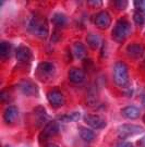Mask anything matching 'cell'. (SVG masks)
Returning a JSON list of instances; mask_svg holds the SVG:
<instances>
[{"mask_svg": "<svg viewBox=\"0 0 145 147\" xmlns=\"http://www.w3.org/2000/svg\"><path fill=\"white\" fill-rule=\"evenodd\" d=\"M27 28L32 34L39 38H46L49 34V26L47 20L39 14H34L27 22Z\"/></svg>", "mask_w": 145, "mask_h": 147, "instance_id": "1", "label": "cell"}, {"mask_svg": "<svg viewBox=\"0 0 145 147\" xmlns=\"http://www.w3.org/2000/svg\"><path fill=\"white\" fill-rule=\"evenodd\" d=\"M112 76H114L115 83L121 88L125 89L130 86L129 68L127 63H124L123 61H118L114 64Z\"/></svg>", "mask_w": 145, "mask_h": 147, "instance_id": "2", "label": "cell"}, {"mask_svg": "<svg viewBox=\"0 0 145 147\" xmlns=\"http://www.w3.org/2000/svg\"><path fill=\"white\" fill-rule=\"evenodd\" d=\"M131 34V24L125 19H120L116 22L114 28L111 31L112 39L117 42H124Z\"/></svg>", "mask_w": 145, "mask_h": 147, "instance_id": "3", "label": "cell"}, {"mask_svg": "<svg viewBox=\"0 0 145 147\" xmlns=\"http://www.w3.org/2000/svg\"><path fill=\"white\" fill-rule=\"evenodd\" d=\"M144 131V129L138 124H132V123H125L118 127V135L120 138H127L130 136H134L138 134H141Z\"/></svg>", "mask_w": 145, "mask_h": 147, "instance_id": "4", "label": "cell"}, {"mask_svg": "<svg viewBox=\"0 0 145 147\" xmlns=\"http://www.w3.org/2000/svg\"><path fill=\"white\" fill-rule=\"evenodd\" d=\"M59 130H60V126H59V123L57 121H49L48 123H46V125L44 126L41 135H39L41 141H43V140L46 141L49 137L57 135L59 133Z\"/></svg>", "mask_w": 145, "mask_h": 147, "instance_id": "5", "label": "cell"}, {"mask_svg": "<svg viewBox=\"0 0 145 147\" xmlns=\"http://www.w3.org/2000/svg\"><path fill=\"white\" fill-rule=\"evenodd\" d=\"M84 122L87 124L88 126L96 129V130H100L104 129L105 126L107 125V122L105 120V118L98 115H85L84 116Z\"/></svg>", "mask_w": 145, "mask_h": 147, "instance_id": "6", "label": "cell"}, {"mask_svg": "<svg viewBox=\"0 0 145 147\" xmlns=\"http://www.w3.org/2000/svg\"><path fill=\"white\" fill-rule=\"evenodd\" d=\"M47 99L49 101V104L55 108H59L66 104V97L59 89L49 90L47 94Z\"/></svg>", "mask_w": 145, "mask_h": 147, "instance_id": "7", "label": "cell"}, {"mask_svg": "<svg viewBox=\"0 0 145 147\" xmlns=\"http://www.w3.org/2000/svg\"><path fill=\"white\" fill-rule=\"evenodd\" d=\"M145 53V47L140 42H133L127 46V55L128 57L134 60L141 59Z\"/></svg>", "mask_w": 145, "mask_h": 147, "instance_id": "8", "label": "cell"}, {"mask_svg": "<svg viewBox=\"0 0 145 147\" xmlns=\"http://www.w3.org/2000/svg\"><path fill=\"white\" fill-rule=\"evenodd\" d=\"M94 23L100 30H107L111 25V16L107 11H100L95 16Z\"/></svg>", "mask_w": 145, "mask_h": 147, "instance_id": "9", "label": "cell"}, {"mask_svg": "<svg viewBox=\"0 0 145 147\" xmlns=\"http://www.w3.org/2000/svg\"><path fill=\"white\" fill-rule=\"evenodd\" d=\"M19 89L23 95L25 96H35L38 94V87L37 85L30 80H23L19 83Z\"/></svg>", "mask_w": 145, "mask_h": 147, "instance_id": "10", "label": "cell"}, {"mask_svg": "<svg viewBox=\"0 0 145 147\" xmlns=\"http://www.w3.org/2000/svg\"><path fill=\"white\" fill-rule=\"evenodd\" d=\"M56 72V69L55 65L51 62H48V61H44L41 62L37 67V73L39 75L41 79H46V78H51L54 76V74Z\"/></svg>", "mask_w": 145, "mask_h": 147, "instance_id": "11", "label": "cell"}, {"mask_svg": "<svg viewBox=\"0 0 145 147\" xmlns=\"http://www.w3.org/2000/svg\"><path fill=\"white\" fill-rule=\"evenodd\" d=\"M68 78H69V81L73 84H81L86 79V74H85L84 70H82V69L73 67V68L69 70Z\"/></svg>", "mask_w": 145, "mask_h": 147, "instance_id": "12", "label": "cell"}, {"mask_svg": "<svg viewBox=\"0 0 145 147\" xmlns=\"http://www.w3.org/2000/svg\"><path fill=\"white\" fill-rule=\"evenodd\" d=\"M16 56V60L19 62H23V63L30 62L32 59H33V53H32V50L28 47L23 46V45L18 47Z\"/></svg>", "mask_w": 145, "mask_h": 147, "instance_id": "13", "label": "cell"}, {"mask_svg": "<svg viewBox=\"0 0 145 147\" xmlns=\"http://www.w3.org/2000/svg\"><path fill=\"white\" fill-rule=\"evenodd\" d=\"M19 117V109L16 106H9L3 112V120L7 124L14 123Z\"/></svg>", "mask_w": 145, "mask_h": 147, "instance_id": "14", "label": "cell"}, {"mask_svg": "<svg viewBox=\"0 0 145 147\" xmlns=\"http://www.w3.org/2000/svg\"><path fill=\"white\" fill-rule=\"evenodd\" d=\"M121 115L129 119V120H135L141 116V110L135 106H127L121 109Z\"/></svg>", "mask_w": 145, "mask_h": 147, "instance_id": "15", "label": "cell"}, {"mask_svg": "<svg viewBox=\"0 0 145 147\" xmlns=\"http://www.w3.org/2000/svg\"><path fill=\"white\" fill-rule=\"evenodd\" d=\"M72 53L79 60H84L86 55H87V50H86V47L83 42H75L72 46Z\"/></svg>", "mask_w": 145, "mask_h": 147, "instance_id": "16", "label": "cell"}, {"mask_svg": "<svg viewBox=\"0 0 145 147\" xmlns=\"http://www.w3.org/2000/svg\"><path fill=\"white\" fill-rule=\"evenodd\" d=\"M99 104L98 92L95 87H91L86 93V105L89 107H96Z\"/></svg>", "mask_w": 145, "mask_h": 147, "instance_id": "17", "label": "cell"}, {"mask_svg": "<svg viewBox=\"0 0 145 147\" xmlns=\"http://www.w3.org/2000/svg\"><path fill=\"white\" fill-rule=\"evenodd\" d=\"M34 113H35V117H36V123L38 126H41L44 123H48L49 122V120H48V115L46 113L45 108H43V107H36L34 109Z\"/></svg>", "mask_w": 145, "mask_h": 147, "instance_id": "18", "label": "cell"}, {"mask_svg": "<svg viewBox=\"0 0 145 147\" xmlns=\"http://www.w3.org/2000/svg\"><path fill=\"white\" fill-rule=\"evenodd\" d=\"M51 22L56 27L62 28V27H64L68 24V19L66 14H63L61 12H56V13L52 14Z\"/></svg>", "mask_w": 145, "mask_h": 147, "instance_id": "19", "label": "cell"}, {"mask_svg": "<svg viewBox=\"0 0 145 147\" xmlns=\"http://www.w3.org/2000/svg\"><path fill=\"white\" fill-rule=\"evenodd\" d=\"M79 132H80V136H81V138H82L84 142L91 143L96 138L95 133H94V131L91 130V129L84 127V126H80V127H79Z\"/></svg>", "mask_w": 145, "mask_h": 147, "instance_id": "20", "label": "cell"}, {"mask_svg": "<svg viewBox=\"0 0 145 147\" xmlns=\"http://www.w3.org/2000/svg\"><path fill=\"white\" fill-rule=\"evenodd\" d=\"M86 42H87V45L89 47L95 50V49L99 48V46L102 45V39H100V37L97 34L89 33L86 36Z\"/></svg>", "mask_w": 145, "mask_h": 147, "instance_id": "21", "label": "cell"}, {"mask_svg": "<svg viewBox=\"0 0 145 147\" xmlns=\"http://www.w3.org/2000/svg\"><path fill=\"white\" fill-rule=\"evenodd\" d=\"M11 50H12V45L9 42L2 40L0 42V58L2 60H5L8 57H10Z\"/></svg>", "mask_w": 145, "mask_h": 147, "instance_id": "22", "label": "cell"}, {"mask_svg": "<svg viewBox=\"0 0 145 147\" xmlns=\"http://www.w3.org/2000/svg\"><path fill=\"white\" fill-rule=\"evenodd\" d=\"M81 118V113L79 111H73L70 113H66V115H62V116L58 117V120H60L61 122H77L80 120Z\"/></svg>", "mask_w": 145, "mask_h": 147, "instance_id": "23", "label": "cell"}, {"mask_svg": "<svg viewBox=\"0 0 145 147\" xmlns=\"http://www.w3.org/2000/svg\"><path fill=\"white\" fill-rule=\"evenodd\" d=\"M133 20H134V23L136 25H139V26L144 25L145 18H144V16L142 14V12H140V11L134 12V14H133Z\"/></svg>", "mask_w": 145, "mask_h": 147, "instance_id": "24", "label": "cell"}, {"mask_svg": "<svg viewBox=\"0 0 145 147\" xmlns=\"http://www.w3.org/2000/svg\"><path fill=\"white\" fill-rule=\"evenodd\" d=\"M0 99L2 102H9L12 99V95L10 94V92L8 89H3L0 93Z\"/></svg>", "mask_w": 145, "mask_h": 147, "instance_id": "25", "label": "cell"}, {"mask_svg": "<svg viewBox=\"0 0 145 147\" xmlns=\"http://www.w3.org/2000/svg\"><path fill=\"white\" fill-rule=\"evenodd\" d=\"M114 5L118 10H124L128 7V1H125V0H117V1L114 2Z\"/></svg>", "mask_w": 145, "mask_h": 147, "instance_id": "26", "label": "cell"}, {"mask_svg": "<svg viewBox=\"0 0 145 147\" xmlns=\"http://www.w3.org/2000/svg\"><path fill=\"white\" fill-rule=\"evenodd\" d=\"M134 5L140 12H145V0H140V1H134Z\"/></svg>", "mask_w": 145, "mask_h": 147, "instance_id": "27", "label": "cell"}, {"mask_svg": "<svg viewBox=\"0 0 145 147\" xmlns=\"http://www.w3.org/2000/svg\"><path fill=\"white\" fill-rule=\"evenodd\" d=\"M87 5L91 8H99V7H102L103 2L100 0H89V1H87Z\"/></svg>", "mask_w": 145, "mask_h": 147, "instance_id": "28", "label": "cell"}, {"mask_svg": "<svg viewBox=\"0 0 145 147\" xmlns=\"http://www.w3.org/2000/svg\"><path fill=\"white\" fill-rule=\"evenodd\" d=\"M85 61H84V67L87 69V70H93L94 68V64H93V61L91 60V59H84Z\"/></svg>", "mask_w": 145, "mask_h": 147, "instance_id": "29", "label": "cell"}, {"mask_svg": "<svg viewBox=\"0 0 145 147\" xmlns=\"http://www.w3.org/2000/svg\"><path fill=\"white\" fill-rule=\"evenodd\" d=\"M116 147H133V145H132V143L127 142V141H121V142L117 143Z\"/></svg>", "mask_w": 145, "mask_h": 147, "instance_id": "30", "label": "cell"}, {"mask_svg": "<svg viewBox=\"0 0 145 147\" xmlns=\"http://www.w3.org/2000/svg\"><path fill=\"white\" fill-rule=\"evenodd\" d=\"M141 101H142V104H143V106L145 107V93L142 96H141Z\"/></svg>", "mask_w": 145, "mask_h": 147, "instance_id": "31", "label": "cell"}, {"mask_svg": "<svg viewBox=\"0 0 145 147\" xmlns=\"http://www.w3.org/2000/svg\"><path fill=\"white\" fill-rule=\"evenodd\" d=\"M47 147H59L58 145H56V144H50V145H48Z\"/></svg>", "mask_w": 145, "mask_h": 147, "instance_id": "32", "label": "cell"}, {"mask_svg": "<svg viewBox=\"0 0 145 147\" xmlns=\"http://www.w3.org/2000/svg\"><path fill=\"white\" fill-rule=\"evenodd\" d=\"M143 119H144V122H145V116H144V118H143Z\"/></svg>", "mask_w": 145, "mask_h": 147, "instance_id": "33", "label": "cell"}, {"mask_svg": "<svg viewBox=\"0 0 145 147\" xmlns=\"http://www.w3.org/2000/svg\"><path fill=\"white\" fill-rule=\"evenodd\" d=\"M144 67H145V59H144Z\"/></svg>", "mask_w": 145, "mask_h": 147, "instance_id": "34", "label": "cell"}, {"mask_svg": "<svg viewBox=\"0 0 145 147\" xmlns=\"http://www.w3.org/2000/svg\"><path fill=\"white\" fill-rule=\"evenodd\" d=\"M144 143H145V137H144Z\"/></svg>", "mask_w": 145, "mask_h": 147, "instance_id": "35", "label": "cell"}]
</instances>
